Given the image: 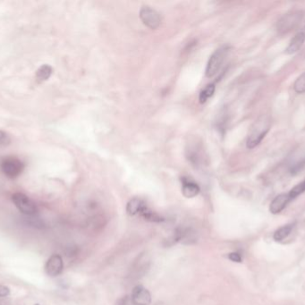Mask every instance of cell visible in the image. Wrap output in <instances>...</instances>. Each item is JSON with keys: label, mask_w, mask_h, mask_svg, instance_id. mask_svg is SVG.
<instances>
[{"label": "cell", "mask_w": 305, "mask_h": 305, "mask_svg": "<svg viewBox=\"0 0 305 305\" xmlns=\"http://www.w3.org/2000/svg\"><path fill=\"white\" fill-rule=\"evenodd\" d=\"M271 122L267 114H263L258 118L252 128L250 129L248 138L246 142L247 148L253 149L262 143L264 137L266 136L267 132L269 131Z\"/></svg>", "instance_id": "1"}, {"label": "cell", "mask_w": 305, "mask_h": 305, "mask_svg": "<svg viewBox=\"0 0 305 305\" xmlns=\"http://www.w3.org/2000/svg\"><path fill=\"white\" fill-rule=\"evenodd\" d=\"M229 51H230V48L229 46H223L221 48H218L210 56V59L207 63V67H206V76L208 78H211L219 73L220 68L222 67L223 63L225 62V59L229 55Z\"/></svg>", "instance_id": "2"}, {"label": "cell", "mask_w": 305, "mask_h": 305, "mask_svg": "<svg viewBox=\"0 0 305 305\" xmlns=\"http://www.w3.org/2000/svg\"><path fill=\"white\" fill-rule=\"evenodd\" d=\"M24 169V163L16 157H5L1 161V170L9 178L19 177Z\"/></svg>", "instance_id": "3"}, {"label": "cell", "mask_w": 305, "mask_h": 305, "mask_svg": "<svg viewBox=\"0 0 305 305\" xmlns=\"http://www.w3.org/2000/svg\"><path fill=\"white\" fill-rule=\"evenodd\" d=\"M12 200L20 212L27 216H33L37 213V206L33 200L22 192H16L12 196Z\"/></svg>", "instance_id": "4"}, {"label": "cell", "mask_w": 305, "mask_h": 305, "mask_svg": "<svg viewBox=\"0 0 305 305\" xmlns=\"http://www.w3.org/2000/svg\"><path fill=\"white\" fill-rule=\"evenodd\" d=\"M140 18L143 24L152 30H156L161 24L160 15L155 9L148 5H143L140 10Z\"/></svg>", "instance_id": "5"}, {"label": "cell", "mask_w": 305, "mask_h": 305, "mask_svg": "<svg viewBox=\"0 0 305 305\" xmlns=\"http://www.w3.org/2000/svg\"><path fill=\"white\" fill-rule=\"evenodd\" d=\"M64 269L63 259L58 254H53L45 264V272L49 277H57L62 273Z\"/></svg>", "instance_id": "6"}, {"label": "cell", "mask_w": 305, "mask_h": 305, "mask_svg": "<svg viewBox=\"0 0 305 305\" xmlns=\"http://www.w3.org/2000/svg\"><path fill=\"white\" fill-rule=\"evenodd\" d=\"M131 299L134 305H150L152 303V295L147 288L143 286H136L132 292Z\"/></svg>", "instance_id": "7"}, {"label": "cell", "mask_w": 305, "mask_h": 305, "mask_svg": "<svg viewBox=\"0 0 305 305\" xmlns=\"http://www.w3.org/2000/svg\"><path fill=\"white\" fill-rule=\"evenodd\" d=\"M291 200L292 199L288 194V192L281 193L277 197H275L274 200H272L269 205V211L272 214H278L281 212L282 210H285V208L289 204Z\"/></svg>", "instance_id": "8"}, {"label": "cell", "mask_w": 305, "mask_h": 305, "mask_svg": "<svg viewBox=\"0 0 305 305\" xmlns=\"http://www.w3.org/2000/svg\"><path fill=\"white\" fill-rule=\"evenodd\" d=\"M301 19H302V14H300V13H292V14H286L280 21L278 29L283 32L290 31L300 23Z\"/></svg>", "instance_id": "9"}, {"label": "cell", "mask_w": 305, "mask_h": 305, "mask_svg": "<svg viewBox=\"0 0 305 305\" xmlns=\"http://www.w3.org/2000/svg\"><path fill=\"white\" fill-rule=\"evenodd\" d=\"M200 186L189 178H182V193L186 198H193L200 193Z\"/></svg>", "instance_id": "10"}, {"label": "cell", "mask_w": 305, "mask_h": 305, "mask_svg": "<svg viewBox=\"0 0 305 305\" xmlns=\"http://www.w3.org/2000/svg\"><path fill=\"white\" fill-rule=\"evenodd\" d=\"M148 206L145 203L144 200L139 198H134L130 200L126 206V211L130 216L141 214L144 209H146Z\"/></svg>", "instance_id": "11"}, {"label": "cell", "mask_w": 305, "mask_h": 305, "mask_svg": "<svg viewBox=\"0 0 305 305\" xmlns=\"http://www.w3.org/2000/svg\"><path fill=\"white\" fill-rule=\"evenodd\" d=\"M305 41V33L302 32L299 34H296L294 38H292L291 41L289 43V46L286 49V54H294L297 52L302 46L304 45Z\"/></svg>", "instance_id": "12"}, {"label": "cell", "mask_w": 305, "mask_h": 305, "mask_svg": "<svg viewBox=\"0 0 305 305\" xmlns=\"http://www.w3.org/2000/svg\"><path fill=\"white\" fill-rule=\"evenodd\" d=\"M294 227H295L294 224H287L283 226L281 228L276 230V232L273 234V238L276 242H282L283 240L287 238L289 234H291Z\"/></svg>", "instance_id": "13"}, {"label": "cell", "mask_w": 305, "mask_h": 305, "mask_svg": "<svg viewBox=\"0 0 305 305\" xmlns=\"http://www.w3.org/2000/svg\"><path fill=\"white\" fill-rule=\"evenodd\" d=\"M140 215L143 217L144 220L150 221V222H152V223H162L165 221L164 218L159 216L156 212H154L152 210H150L148 207L146 209H144L143 212Z\"/></svg>", "instance_id": "14"}, {"label": "cell", "mask_w": 305, "mask_h": 305, "mask_svg": "<svg viewBox=\"0 0 305 305\" xmlns=\"http://www.w3.org/2000/svg\"><path fill=\"white\" fill-rule=\"evenodd\" d=\"M216 91V86L213 83H210L206 86L205 88L200 91L199 95V101L200 104H204L207 102V100L214 95Z\"/></svg>", "instance_id": "15"}, {"label": "cell", "mask_w": 305, "mask_h": 305, "mask_svg": "<svg viewBox=\"0 0 305 305\" xmlns=\"http://www.w3.org/2000/svg\"><path fill=\"white\" fill-rule=\"evenodd\" d=\"M52 73V67L48 66V65H43L38 68L37 74H36V77H37L38 81H47L48 78L51 76Z\"/></svg>", "instance_id": "16"}, {"label": "cell", "mask_w": 305, "mask_h": 305, "mask_svg": "<svg viewBox=\"0 0 305 305\" xmlns=\"http://www.w3.org/2000/svg\"><path fill=\"white\" fill-rule=\"evenodd\" d=\"M305 191V179L303 182H301L300 184L296 185L291 191L288 192V194L290 196L292 200H295L298 196L303 194Z\"/></svg>", "instance_id": "17"}, {"label": "cell", "mask_w": 305, "mask_h": 305, "mask_svg": "<svg viewBox=\"0 0 305 305\" xmlns=\"http://www.w3.org/2000/svg\"><path fill=\"white\" fill-rule=\"evenodd\" d=\"M294 89L297 93H305V73L296 79L294 84Z\"/></svg>", "instance_id": "18"}, {"label": "cell", "mask_w": 305, "mask_h": 305, "mask_svg": "<svg viewBox=\"0 0 305 305\" xmlns=\"http://www.w3.org/2000/svg\"><path fill=\"white\" fill-rule=\"evenodd\" d=\"M11 143V137L4 131H0V146H6Z\"/></svg>", "instance_id": "19"}, {"label": "cell", "mask_w": 305, "mask_h": 305, "mask_svg": "<svg viewBox=\"0 0 305 305\" xmlns=\"http://www.w3.org/2000/svg\"><path fill=\"white\" fill-rule=\"evenodd\" d=\"M228 257H229L230 261H232V262H234V263H242V261H243L242 256H241V254L239 253H229Z\"/></svg>", "instance_id": "20"}, {"label": "cell", "mask_w": 305, "mask_h": 305, "mask_svg": "<svg viewBox=\"0 0 305 305\" xmlns=\"http://www.w3.org/2000/svg\"><path fill=\"white\" fill-rule=\"evenodd\" d=\"M116 305H134L130 296H124L117 302Z\"/></svg>", "instance_id": "21"}, {"label": "cell", "mask_w": 305, "mask_h": 305, "mask_svg": "<svg viewBox=\"0 0 305 305\" xmlns=\"http://www.w3.org/2000/svg\"><path fill=\"white\" fill-rule=\"evenodd\" d=\"M10 288L8 286L0 285V297H5L9 296Z\"/></svg>", "instance_id": "22"}, {"label": "cell", "mask_w": 305, "mask_h": 305, "mask_svg": "<svg viewBox=\"0 0 305 305\" xmlns=\"http://www.w3.org/2000/svg\"><path fill=\"white\" fill-rule=\"evenodd\" d=\"M38 305V304H36V305Z\"/></svg>", "instance_id": "23"}]
</instances>
